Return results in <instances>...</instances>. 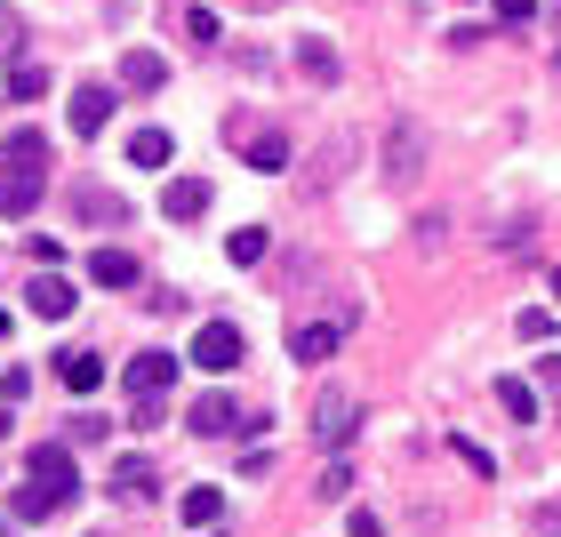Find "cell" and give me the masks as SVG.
<instances>
[{"instance_id":"4","label":"cell","mask_w":561,"mask_h":537,"mask_svg":"<svg viewBox=\"0 0 561 537\" xmlns=\"http://www.w3.org/2000/svg\"><path fill=\"white\" fill-rule=\"evenodd\" d=\"M121 386H129L137 401H161V393L176 386V353H137V362L121 369Z\"/></svg>"},{"instance_id":"34","label":"cell","mask_w":561,"mask_h":537,"mask_svg":"<svg viewBox=\"0 0 561 537\" xmlns=\"http://www.w3.org/2000/svg\"><path fill=\"white\" fill-rule=\"evenodd\" d=\"M553 297H561V273H553Z\"/></svg>"},{"instance_id":"15","label":"cell","mask_w":561,"mask_h":537,"mask_svg":"<svg viewBox=\"0 0 561 537\" xmlns=\"http://www.w3.org/2000/svg\"><path fill=\"white\" fill-rule=\"evenodd\" d=\"M497 409L514 425H538V386H529V377H497Z\"/></svg>"},{"instance_id":"24","label":"cell","mask_w":561,"mask_h":537,"mask_svg":"<svg viewBox=\"0 0 561 537\" xmlns=\"http://www.w3.org/2000/svg\"><path fill=\"white\" fill-rule=\"evenodd\" d=\"M9 161H48V137L41 129H16L9 137Z\"/></svg>"},{"instance_id":"22","label":"cell","mask_w":561,"mask_h":537,"mask_svg":"<svg viewBox=\"0 0 561 537\" xmlns=\"http://www.w3.org/2000/svg\"><path fill=\"white\" fill-rule=\"evenodd\" d=\"M265 249H273V241H265V225H241V233L225 241V258H233V265H257Z\"/></svg>"},{"instance_id":"21","label":"cell","mask_w":561,"mask_h":537,"mask_svg":"<svg viewBox=\"0 0 561 537\" xmlns=\"http://www.w3.org/2000/svg\"><path fill=\"white\" fill-rule=\"evenodd\" d=\"M129 161H137V169H161V161H169V129H137V137H129Z\"/></svg>"},{"instance_id":"5","label":"cell","mask_w":561,"mask_h":537,"mask_svg":"<svg viewBox=\"0 0 561 537\" xmlns=\"http://www.w3.org/2000/svg\"><path fill=\"white\" fill-rule=\"evenodd\" d=\"M105 121H113V89L81 81V89H72V137H105Z\"/></svg>"},{"instance_id":"2","label":"cell","mask_w":561,"mask_h":537,"mask_svg":"<svg viewBox=\"0 0 561 537\" xmlns=\"http://www.w3.org/2000/svg\"><path fill=\"white\" fill-rule=\"evenodd\" d=\"M48 193V169L41 161H9V176H0V217H33Z\"/></svg>"},{"instance_id":"36","label":"cell","mask_w":561,"mask_h":537,"mask_svg":"<svg viewBox=\"0 0 561 537\" xmlns=\"http://www.w3.org/2000/svg\"><path fill=\"white\" fill-rule=\"evenodd\" d=\"M0 537H16V529H0Z\"/></svg>"},{"instance_id":"14","label":"cell","mask_w":561,"mask_h":537,"mask_svg":"<svg viewBox=\"0 0 561 537\" xmlns=\"http://www.w3.org/2000/svg\"><path fill=\"white\" fill-rule=\"evenodd\" d=\"M161 81H169V65L152 57V48H129V57H121V89H137V96H152Z\"/></svg>"},{"instance_id":"10","label":"cell","mask_w":561,"mask_h":537,"mask_svg":"<svg viewBox=\"0 0 561 537\" xmlns=\"http://www.w3.org/2000/svg\"><path fill=\"white\" fill-rule=\"evenodd\" d=\"M185 425L201 433V442H217V433H233V425H241V409L225 401V393H201V401L185 409Z\"/></svg>"},{"instance_id":"6","label":"cell","mask_w":561,"mask_h":537,"mask_svg":"<svg viewBox=\"0 0 561 537\" xmlns=\"http://www.w3.org/2000/svg\"><path fill=\"white\" fill-rule=\"evenodd\" d=\"M313 442H321V449H345V442H353V401H345V393H321V401H313Z\"/></svg>"},{"instance_id":"32","label":"cell","mask_w":561,"mask_h":537,"mask_svg":"<svg viewBox=\"0 0 561 537\" xmlns=\"http://www.w3.org/2000/svg\"><path fill=\"white\" fill-rule=\"evenodd\" d=\"M9 425H16V418H9V409H0V442H9Z\"/></svg>"},{"instance_id":"11","label":"cell","mask_w":561,"mask_h":537,"mask_svg":"<svg viewBox=\"0 0 561 537\" xmlns=\"http://www.w3.org/2000/svg\"><path fill=\"white\" fill-rule=\"evenodd\" d=\"M24 297H33V313H41V321H65L72 305H81V297H72V281H65V273H41V281H33Z\"/></svg>"},{"instance_id":"35","label":"cell","mask_w":561,"mask_h":537,"mask_svg":"<svg viewBox=\"0 0 561 537\" xmlns=\"http://www.w3.org/2000/svg\"><path fill=\"white\" fill-rule=\"evenodd\" d=\"M201 537H217V529H201Z\"/></svg>"},{"instance_id":"20","label":"cell","mask_w":561,"mask_h":537,"mask_svg":"<svg viewBox=\"0 0 561 537\" xmlns=\"http://www.w3.org/2000/svg\"><path fill=\"white\" fill-rule=\"evenodd\" d=\"M113 498H152V466L145 457H121L113 466Z\"/></svg>"},{"instance_id":"31","label":"cell","mask_w":561,"mask_h":537,"mask_svg":"<svg viewBox=\"0 0 561 537\" xmlns=\"http://www.w3.org/2000/svg\"><path fill=\"white\" fill-rule=\"evenodd\" d=\"M345 537H386V522H377V514H353V529Z\"/></svg>"},{"instance_id":"17","label":"cell","mask_w":561,"mask_h":537,"mask_svg":"<svg viewBox=\"0 0 561 537\" xmlns=\"http://www.w3.org/2000/svg\"><path fill=\"white\" fill-rule=\"evenodd\" d=\"M65 393H96V386H105V362H96V353H65Z\"/></svg>"},{"instance_id":"16","label":"cell","mask_w":561,"mask_h":537,"mask_svg":"<svg viewBox=\"0 0 561 537\" xmlns=\"http://www.w3.org/2000/svg\"><path fill=\"white\" fill-rule=\"evenodd\" d=\"M289 353H297L305 369H313V362H329V353H337V329H329V321H305L297 338H289Z\"/></svg>"},{"instance_id":"30","label":"cell","mask_w":561,"mask_h":537,"mask_svg":"<svg viewBox=\"0 0 561 537\" xmlns=\"http://www.w3.org/2000/svg\"><path fill=\"white\" fill-rule=\"evenodd\" d=\"M538 377H546V393L561 401V353H546V362H538Z\"/></svg>"},{"instance_id":"27","label":"cell","mask_w":561,"mask_h":537,"mask_svg":"<svg viewBox=\"0 0 561 537\" xmlns=\"http://www.w3.org/2000/svg\"><path fill=\"white\" fill-rule=\"evenodd\" d=\"M41 89H48L41 65H16V72H9V96H41Z\"/></svg>"},{"instance_id":"25","label":"cell","mask_w":561,"mask_h":537,"mask_svg":"<svg viewBox=\"0 0 561 537\" xmlns=\"http://www.w3.org/2000/svg\"><path fill=\"white\" fill-rule=\"evenodd\" d=\"M449 449H457V457H466V466H473L481 481H490V473H497V466H490V449H481V442H466V433H449Z\"/></svg>"},{"instance_id":"3","label":"cell","mask_w":561,"mask_h":537,"mask_svg":"<svg viewBox=\"0 0 561 537\" xmlns=\"http://www.w3.org/2000/svg\"><path fill=\"white\" fill-rule=\"evenodd\" d=\"M24 473H33V481H48V490H57L65 505L81 498V466H72V449H65V442H41L33 457H24Z\"/></svg>"},{"instance_id":"7","label":"cell","mask_w":561,"mask_h":537,"mask_svg":"<svg viewBox=\"0 0 561 537\" xmlns=\"http://www.w3.org/2000/svg\"><path fill=\"white\" fill-rule=\"evenodd\" d=\"M48 514H65V498L48 490V481H33V473H24L16 490H9V522H48Z\"/></svg>"},{"instance_id":"9","label":"cell","mask_w":561,"mask_h":537,"mask_svg":"<svg viewBox=\"0 0 561 537\" xmlns=\"http://www.w3.org/2000/svg\"><path fill=\"white\" fill-rule=\"evenodd\" d=\"M233 137L249 145V169H265V176L289 169V137H280V129H257V137H249V121H233Z\"/></svg>"},{"instance_id":"19","label":"cell","mask_w":561,"mask_h":537,"mask_svg":"<svg viewBox=\"0 0 561 537\" xmlns=\"http://www.w3.org/2000/svg\"><path fill=\"white\" fill-rule=\"evenodd\" d=\"M225 522V490H185V529H217Z\"/></svg>"},{"instance_id":"28","label":"cell","mask_w":561,"mask_h":537,"mask_svg":"<svg viewBox=\"0 0 561 537\" xmlns=\"http://www.w3.org/2000/svg\"><path fill=\"white\" fill-rule=\"evenodd\" d=\"M313 498H353V466H345V457L321 473V490H313Z\"/></svg>"},{"instance_id":"13","label":"cell","mask_w":561,"mask_h":537,"mask_svg":"<svg viewBox=\"0 0 561 537\" xmlns=\"http://www.w3.org/2000/svg\"><path fill=\"white\" fill-rule=\"evenodd\" d=\"M89 281H96V289H137V258H129V249H96Z\"/></svg>"},{"instance_id":"29","label":"cell","mask_w":561,"mask_h":537,"mask_svg":"<svg viewBox=\"0 0 561 537\" xmlns=\"http://www.w3.org/2000/svg\"><path fill=\"white\" fill-rule=\"evenodd\" d=\"M538 16V0H497V24H529Z\"/></svg>"},{"instance_id":"33","label":"cell","mask_w":561,"mask_h":537,"mask_svg":"<svg viewBox=\"0 0 561 537\" xmlns=\"http://www.w3.org/2000/svg\"><path fill=\"white\" fill-rule=\"evenodd\" d=\"M0 338H9V313H0Z\"/></svg>"},{"instance_id":"23","label":"cell","mask_w":561,"mask_h":537,"mask_svg":"<svg viewBox=\"0 0 561 537\" xmlns=\"http://www.w3.org/2000/svg\"><path fill=\"white\" fill-rule=\"evenodd\" d=\"M16 57H24V16L9 9V0H0V65L16 72Z\"/></svg>"},{"instance_id":"1","label":"cell","mask_w":561,"mask_h":537,"mask_svg":"<svg viewBox=\"0 0 561 537\" xmlns=\"http://www.w3.org/2000/svg\"><path fill=\"white\" fill-rule=\"evenodd\" d=\"M241 329L233 321H209V329H201V338H193V353H185V362L193 369H209V377H225V369H241Z\"/></svg>"},{"instance_id":"26","label":"cell","mask_w":561,"mask_h":537,"mask_svg":"<svg viewBox=\"0 0 561 537\" xmlns=\"http://www.w3.org/2000/svg\"><path fill=\"white\" fill-rule=\"evenodd\" d=\"M185 33H193V48H209L217 41V9H185Z\"/></svg>"},{"instance_id":"18","label":"cell","mask_w":561,"mask_h":537,"mask_svg":"<svg viewBox=\"0 0 561 537\" xmlns=\"http://www.w3.org/2000/svg\"><path fill=\"white\" fill-rule=\"evenodd\" d=\"M297 72L305 81H337V48L329 41H297Z\"/></svg>"},{"instance_id":"8","label":"cell","mask_w":561,"mask_h":537,"mask_svg":"<svg viewBox=\"0 0 561 537\" xmlns=\"http://www.w3.org/2000/svg\"><path fill=\"white\" fill-rule=\"evenodd\" d=\"M417 169H425V137H417V121H393V152H386V176H393V185H410Z\"/></svg>"},{"instance_id":"12","label":"cell","mask_w":561,"mask_h":537,"mask_svg":"<svg viewBox=\"0 0 561 537\" xmlns=\"http://www.w3.org/2000/svg\"><path fill=\"white\" fill-rule=\"evenodd\" d=\"M161 209H169L176 225H193L201 209H209V176H176V185L161 193Z\"/></svg>"}]
</instances>
